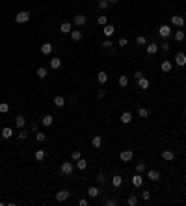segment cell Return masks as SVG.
<instances>
[{
	"instance_id": "6da1fadb",
	"label": "cell",
	"mask_w": 186,
	"mask_h": 206,
	"mask_svg": "<svg viewBox=\"0 0 186 206\" xmlns=\"http://www.w3.org/2000/svg\"><path fill=\"white\" fill-rule=\"evenodd\" d=\"M73 26H76V28H82V26H86L88 24V17L86 15H82V13H78V15H74L73 17Z\"/></svg>"
},
{
	"instance_id": "7a4b0ae2",
	"label": "cell",
	"mask_w": 186,
	"mask_h": 206,
	"mask_svg": "<svg viewBox=\"0 0 186 206\" xmlns=\"http://www.w3.org/2000/svg\"><path fill=\"white\" fill-rule=\"evenodd\" d=\"M30 21V11H19L17 15H15V22L17 24H24V22Z\"/></svg>"
},
{
	"instance_id": "3957f363",
	"label": "cell",
	"mask_w": 186,
	"mask_h": 206,
	"mask_svg": "<svg viewBox=\"0 0 186 206\" xmlns=\"http://www.w3.org/2000/svg\"><path fill=\"white\" fill-rule=\"evenodd\" d=\"M158 35H160V37H164V39H168L169 35H171V28H169L168 24H162L160 28H158Z\"/></svg>"
},
{
	"instance_id": "277c9868",
	"label": "cell",
	"mask_w": 186,
	"mask_h": 206,
	"mask_svg": "<svg viewBox=\"0 0 186 206\" xmlns=\"http://www.w3.org/2000/svg\"><path fill=\"white\" fill-rule=\"evenodd\" d=\"M132 156H134V152H132L130 149H125V150H121V154H119L121 162H130V160H132Z\"/></svg>"
},
{
	"instance_id": "5b68a950",
	"label": "cell",
	"mask_w": 186,
	"mask_h": 206,
	"mask_svg": "<svg viewBox=\"0 0 186 206\" xmlns=\"http://www.w3.org/2000/svg\"><path fill=\"white\" fill-rule=\"evenodd\" d=\"M171 24L177 26V28H183L184 26V17H181V15H173L171 17Z\"/></svg>"
},
{
	"instance_id": "8992f818",
	"label": "cell",
	"mask_w": 186,
	"mask_h": 206,
	"mask_svg": "<svg viewBox=\"0 0 186 206\" xmlns=\"http://www.w3.org/2000/svg\"><path fill=\"white\" fill-rule=\"evenodd\" d=\"M160 50V46L156 45V43H151V45H145V52L149 54V56H155V54Z\"/></svg>"
},
{
	"instance_id": "52a82bcc",
	"label": "cell",
	"mask_w": 186,
	"mask_h": 206,
	"mask_svg": "<svg viewBox=\"0 0 186 206\" xmlns=\"http://www.w3.org/2000/svg\"><path fill=\"white\" fill-rule=\"evenodd\" d=\"M69 195H71L69 189H62V191H58V193H56V201H58V203H63V201L69 199Z\"/></svg>"
},
{
	"instance_id": "ba28073f",
	"label": "cell",
	"mask_w": 186,
	"mask_h": 206,
	"mask_svg": "<svg viewBox=\"0 0 186 206\" xmlns=\"http://www.w3.org/2000/svg\"><path fill=\"white\" fill-rule=\"evenodd\" d=\"M62 173H63V175H71V173H73V164H71V162H63V164H62Z\"/></svg>"
},
{
	"instance_id": "9c48e42d",
	"label": "cell",
	"mask_w": 186,
	"mask_h": 206,
	"mask_svg": "<svg viewBox=\"0 0 186 206\" xmlns=\"http://www.w3.org/2000/svg\"><path fill=\"white\" fill-rule=\"evenodd\" d=\"M60 30H62V34H71V32H73V22H69V21L62 22Z\"/></svg>"
},
{
	"instance_id": "30bf717a",
	"label": "cell",
	"mask_w": 186,
	"mask_h": 206,
	"mask_svg": "<svg viewBox=\"0 0 186 206\" xmlns=\"http://www.w3.org/2000/svg\"><path fill=\"white\" fill-rule=\"evenodd\" d=\"M69 35H71V41H73V43L82 41V32H80V30H73Z\"/></svg>"
},
{
	"instance_id": "8fae6325",
	"label": "cell",
	"mask_w": 186,
	"mask_h": 206,
	"mask_svg": "<svg viewBox=\"0 0 186 206\" xmlns=\"http://www.w3.org/2000/svg\"><path fill=\"white\" fill-rule=\"evenodd\" d=\"M175 63H177V65H181V67H184L186 65V54L184 52H179L175 56Z\"/></svg>"
},
{
	"instance_id": "7c38bea8",
	"label": "cell",
	"mask_w": 186,
	"mask_h": 206,
	"mask_svg": "<svg viewBox=\"0 0 186 206\" xmlns=\"http://www.w3.org/2000/svg\"><path fill=\"white\" fill-rule=\"evenodd\" d=\"M141 184H143V178H141L140 173H136V175L132 176V186H134V188H140Z\"/></svg>"
},
{
	"instance_id": "4fadbf2b",
	"label": "cell",
	"mask_w": 186,
	"mask_h": 206,
	"mask_svg": "<svg viewBox=\"0 0 186 206\" xmlns=\"http://www.w3.org/2000/svg\"><path fill=\"white\" fill-rule=\"evenodd\" d=\"M162 158H164V160L166 162H173V160H175V154H173V150H164V152H162Z\"/></svg>"
},
{
	"instance_id": "5bb4252c",
	"label": "cell",
	"mask_w": 186,
	"mask_h": 206,
	"mask_svg": "<svg viewBox=\"0 0 186 206\" xmlns=\"http://www.w3.org/2000/svg\"><path fill=\"white\" fill-rule=\"evenodd\" d=\"M147 176H149V180H153V182H156V180H160V173L156 171V169H151V171L147 173Z\"/></svg>"
},
{
	"instance_id": "9a60e30c",
	"label": "cell",
	"mask_w": 186,
	"mask_h": 206,
	"mask_svg": "<svg viewBox=\"0 0 186 206\" xmlns=\"http://www.w3.org/2000/svg\"><path fill=\"white\" fill-rule=\"evenodd\" d=\"M130 121H132V113L130 112H123L121 113V123H123V125H129Z\"/></svg>"
},
{
	"instance_id": "2e32d148",
	"label": "cell",
	"mask_w": 186,
	"mask_h": 206,
	"mask_svg": "<svg viewBox=\"0 0 186 206\" xmlns=\"http://www.w3.org/2000/svg\"><path fill=\"white\" fill-rule=\"evenodd\" d=\"M102 32H104V35H106V37H112V35H114V32H116V28H114L112 24H106L104 28H102Z\"/></svg>"
},
{
	"instance_id": "e0dca14e",
	"label": "cell",
	"mask_w": 186,
	"mask_h": 206,
	"mask_svg": "<svg viewBox=\"0 0 186 206\" xmlns=\"http://www.w3.org/2000/svg\"><path fill=\"white\" fill-rule=\"evenodd\" d=\"M97 80L101 82V84H106V82H108V73H106V71H101V73L97 74Z\"/></svg>"
},
{
	"instance_id": "ac0fdd59",
	"label": "cell",
	"mask_w": 186,
	"mask_h": 206,
	"mask_svg": "<svg viewBox=\"0 0 186 206\" xmlns=\"http://www.w3.org/2000/svg\"><path fill=\"white\" fill-rule=\"evenodd\" d=\"M160 69L164 71V73H169V71L173 69V63L171 61H168V59H166V61H162V65H160Z\"/></svg>"
},
{
	"instance_id": "d6986e66",
	"label": "cell",
	"mask_w": 186,
	"mask_h": 206,
	"mask_svg": "<svg viewBox=\"0 0 186 206\" xmlns=\"http://www.w3.org/2000/svg\"><path fill=\"white\" fill-rule=\"evenodd\" d=\"M11 136H13V130H11L9 126H6V128H2V137H4V139H9Z\"/></svg>"
},
{
	"instance_id": "ffe728a7",
	"label": "cell",
	"mask_w": 186,
	"mask_h": 206,
	"mask_svg": "<svg viewBox=\"0 0 186 206\" xmlns=\"http://www.w3.org/2000/svg\"><path fill=\"white\" fill-rule=\"evenodd\" d=\"M138 88H140V89H147V88H149V80L141 76L140 80H138Z\"/></svg>"
},
{
	"instance_id": "44dd1931",
	"label": "cell",
	"mask_w": 186,
	"mask_h": 206,
	"mask_svg": "<svg viewBox=\"0 0 186 206\" xmlns=\"http://www.w3.org/2000/svg\"><path fill=\"white\" fill-rule=\"evenodd\" d=\"M15 125H17V128H24V125H26V119L22 117V115L15 117Z\"/></svg>"
},
{
	"instance_id": "7402d4cb",
	"label": "cell",
	"mask_w": 186,
	"mask_h": 206,
	"mask_svg": "<svg viewBox=\"0 0 186 206\" xmlns=\"http://www.w3.org/2000/svg\"><path fill=\"white\" fill-rule=\"evenodd\" d=\"M112 184L116 186V188H119V186L123 184V178H121V175H114V176H112Z\"/></svg>"
},
{
	"instance_id": "603a6c76",
	"label": "cell",
	"mask_w": 186,
	"mask_h": 206,
	"mask_svg": "<svg viewBox=\"0 0 186 206\" xmlns=\"http://www.w3.org/2000/svg\"><path fill=\"white\" fill-rule=\"evenodd\" d=\"M52 102H54V106H58V108H62V106L65 104V98L58 95V97H54V100H52Z\"/></svg>"
},
{
	"instance_id": "cb8c5ba5",
	"label": "cell",
	"mask_w": 186,
	"mask_h": 206,
	"mask_svg": "<svg viewBox=\"0 0 186 206\" xmlns=\"http://www.w3.org/2000/svg\"><path fill=\"white\" fill-rule=\"evenodd\" d=\"M35 74H37V78H41V80H43V78H47V74H49V73H47L45 67H39V69L35 71Z\"/></svg>"
},
{
	"instance_id": "d4e9b609",
	"label": "cell",
	"mask_w": 186,
	"mask_h": 206,
	"mask_svg": "<svg viewBox=\"0 0 186 206\" xmlns=\"http://www.w3.org/2000/svg\"><path fill=\"white\" fill-rule=\"evenodd\" d=\"M52 121H54V117H52V115L49 113V115H45V117H43L41 125H45V126H50V125H52Z\"/></svg>"
},
{
	"instance_id": "484cf974",
	"label": "cell",
	"mask_w": 186,
	"mask_h": 206,
	"mask_svg": "<svg viewBox=\"0 0 186 206\" xmlns=\"http://www.w3.org/2000/svg\"><path fill=\"white\" fill-rule=\"evenodd\" d=\"M91 145H93L95 149H99V147L102 145V137H101V136H95L93 139H91Z\"/></svg>"
},
{
	"instance_id": "4316f807",
	"label": "cell",
	"mask_w": 186,
	"mask_h": 206,
	"mask_svg": "<svg viewBox=\"0 0 186 206\" xmlns=\"http://www.w3.org/2000/svg\"><path fill=\"white\" fill-rule=\"evenodd\" d=\"M60 65H62V59L60 58H52V59H50V67H52V69H60Z\"/></svg>"
},
{
	"instance_id": "83f0119b",
	"label": "cell",
	"mask_w": 186,
	"mask_h": 206,
	"mask_svg": "<svg viewBox=\"0 0 186 206\" xmlns=\"http://www.w3.org/2000/svg\"><path fill=\"white\" fill-rule=\"evenodd\" d=\"M41 52H43V54H50V52H52V45H50V43L41 45Z\"/></svg>"
},
{
	"instance_id": "f1b7e54d",
	"label": "cell",
	"mask_w": 186,
	"mask_h": 206,
	"mask_svg": "<svg viewBox=\"0 0 186 206\" xmlns=\"http://www.w3.org/2000/svg\"><path fill=\"white\" fill-rule=\"evenodd\" d=\"M117 84H119L121 88H126V85H129V78H126L125 74H121V76H119V80H117Z\"/></svg>"
},
{
	"instance_id": "f546056e",
	"label": "cell",
	"mask_w": 186,
	"mask_h": 206,
	"mask_svg": "<svg viewBox=\"0 0 186 206\" xmlns=\"http://www.w3.org/2000/svg\"><path fill=\"white\" fill-rule=\"evenodd\" d=\"M184 37H186V34H184L183 30H177V32H175V41L181 43V41H184Z\"/></svg>"
},
{
	"instance_id": "4dcf8cb0",
	"label": "cell",
	"mask_w": 186,
	"mask_h": 206,
	"mask_svg": "<svg viewBox=\"0 0 186 206\" xmlns=\"http://www.w3.org/2000/svg\"><path fill=\"white\" fill-rule=\"evenodd\" d=\"M35 160H37V162H43V160H45V150H43V149L35 150Z\"/></svg>"
},
{
	"instance_id": "1f68e13d",
	"label": "cell",
	"mask_w": 186,
	"mask_h": 206,
	"mask_svg": "<svg viewBox=\"0 0 186 206\" xmlns=\"http://www.w3.org/2000/svg\"><path fill=\"white\" fill-rule=\"evenodd\" d=\"M88 195H89V197H93V199H95V197H99V188L91 186V188L88 189Z\"/></svg>"
},
{
	"instance_id": "d6a6232c",
	"label": "cell",
	"mask_w": 186,
	"mask_h": 206,
	"mask_svg": "<svg viewBox=\"0 0 186 206\" xmlns=\"http://www.w3.org/2000/svg\"><path fill=\"white\" fill-rule=\"evenodd\" d=\"M136 45L138 46H145V45H147V39H145L143 35H138V37H136Z\"/></svg>"
},
{
	"instance_id": "836d02e7",
	"label": "cell",
	"mask_w": 186,
	"mask_h": 206,
	"mask_svg": "<svg viewBox=\"0 0 186 206\" xmlns=\"http://www.w3.org/2000/svg\"><path fill=\"white\" fill-rule=\"evenodd\" d=\"M126 204H129V206H136L138 204V197L136 195H130L129 199H126Z\"/></svg>"
},
{
	"instance_id": "e575fe53",
	"label": "cell",
	"mask_w": 186,
	"mask_h": 206,
	"mask_svg": "<svg viewBox=\"0 0 186 206\" xmlns=\"http://www.w3.org/2000/svg\"><path fill=\"white\" fill-rule=\"evenodd\" d=\"M76 165H78V169H80V171H84V169L88 167V160H84V158H80Z\"/></svg>"
},
{
	"instance_id": "d590c367",
	"label": "cell",
	"mask_w": 186,
	"mask_h": 206,
	"mask_svg": "<svg viewBox=\"0 0 186 206\" xmlns=\"http://www.w3.org/2000/svg\"><path fill=\"white\" fill-rule=\"evenodd\" d=\"M160 50H162V52H166V54H168L169 50H171V45H169L168 41H164V43H162V45H160Z\"/></svg>"
},
{
	"instance_id": "8d00e7d4",
	"label": "cell",
	"mask_w": 186,
	"mask_h": 206,
	"mask_svg": "<svg viewBox=\"0 0 186 206\" xmlns=\"http://www.w3.org/2000/svg\"><path fill=\"white\" fill-rule=\"evenodd\" d=\"M28 136H30V132L26 128H19V137H21V139H26Z\"/></svg>"
},
{
	"instance_id": "74e56055",
	"label": "cell",
	"mask_w": 186,
	"mask_h": 206,
	"mask_svg": "<svg viewBox=\"0 0 186 206\" xmlns=\"http://www.w3.org/2000/svg\"><path fill=\"white\" fill-rule=\"evenodd\" d=\"M101 45H102V48H112V46H114V43H112V41H110V37H106V39H104V41H102V43H101Z\"/></svg>"
},
{
	"instance_id": "f35d334b",
	"label": "cell",
	"mask_w": 186,
	"mask_h": 206,
	"mask_svg": "<svg viewBox=\"0 0 186 206\" xmlns=\"http://www.w3.org/2000/svg\"><path fill=\"white\" fill-rule=\"evenodd\" d=\"M80 158H82V152H80V150H74V152L71 154V160H73V162H78Z\"/></svg>"
},
{
	"instance_id": "ab89813d",
	"label": "cell",
	"mask_w": 186,
	"mask_h": 206,
	"mask_svg": "<svg viewBox=\"0 0 186 206\" xmlns=\"http://www.w3.org/2000/svg\"><path fill=\"white\" fill-rule=\"evenodd\" d=\"M138 115H140L141 119H145V117L149 115V110H145V108H140V110H138Z\"/></svg>"
},
{
	"instance_id": "60d3db41",
	"label": "cell",
	"mask_w": 186,
	"mask_h": 206,
	"mask_svg": "<svg viewBox=\"0 0 186 206\" xmlns=\"http://www.w3.org/2000/svg\"><path fill=\"white\" fill-rule=\"evenodd\" d=\"M108 0H99V9H108Z\"/></svg>"
},
{
	"instance_id": "b9f144b4",
	"label": "cell",
	"mask_w": 186,
	"mask_h": 206,
	"mask_svg": "<svg viewBox=\"0 0 186 206\" xmlns=\"http://www.w3.org/2000/svg\"><path fill=\"white\" fill-rule=\"evenodd\" d=\"M97 182H99V184H106V175H104V173H99V175H97Z\"/></svg>"
},
{
	"instance_id": "7bdbcfd3",
	"label": "cell",
	"mask_w": 186,
	"mask_h": 206,
	"mask_svg": "<svg viewBox=\"0 0 186 206\" xmlns=\"http://www.w3.org/2000/svg\"><path fill=\"white\" fill-rule=\"evenodd\" d=\"M9 112V106L6 104V102H2V104H0V113H7Z\"/></svg>"
},
{
	"instance_id": "ee69618b",
	"label": "cell",
	"mask_w": 186,
	"mask_h": 206,
	"mask_svg": "<svg viewBox=\"0 0 186 206\" xmlns=\"http://www.w3.org/2000/svg\"><path fill=\"white\" fill-rule=\"evenodd\" d=\"M141 199L149 201V199H151V191H147V189H143V191H141Z\"/></svg>"
},
{
	"instance_id": "f6af8a7d",
	"label": "cell",
	"mask_w": 186,
	"mask_h": 206,
	"mask_svg": "<svg viewBox=\"0 0 186 206\" xmlns=\"http://www.w3.org/2000/svg\"><path fill=\"white\" fill-rule=\"evenodd\" d=\"M104 204H106V206H116V204H117V201H116V199H106V201H104Z\"/></svg>"
},
{
	"instance_id": "bcb514c9",
	"label": "cell",
	"mask_w": 186,
	"mask_h": 206,
	"mask_svg": "<svg viewBox=\"0 0 186 206\" xmlns=\"http://www.w3.org/2000/svg\"><path fill=\"white\" fill-rule=\"evenodd\" d=\"M106 22H108V19H106L104 15H101V17H99V24H101V26H106Z\"/></svg>"
},
{
	"instance_id": "7dc6e473",
	"label": "cell",
	"mask_w": 186,
	"mask_h": 206,
	"mask_svg": "<svg viewBox=\"0 0 186 206\" xmlns=\"http://www.w3.org/2000/svg\"><path fill=\"white\" fill-rule=\"evenodd\" d=\"M97 97L99 98H104L106 97V89H97Z\"/></svg>"
},
{
	"instance_id": "c3c4849f",
	"label": "cell",
	"mask_w": 186,
	"mask_h": 206,
	"mask_svg": "<svg viewBox=\"0 0 186 206\" xmlns=\"http://www.w3.org/2000/svg\"><path fill=\"white\" fill-rule=\"evenodd\" d=\"M126 43H129V41H126V37H119L117 45H119V46H126Z\"/></svg>"
},
{
	"instance_id": "681fc988",
	"label": "cell",
	"mask_w": 186,
	"mask_h": 206,
	"mask_svg": "<svg viewBox=\"0 0 186 206\" xmlns=\"http://www.w3.org/2000/svg\"><path fill=\"white\" fill-rule=\"evenodd\" d=\"M35 139H37V141H45V139H47V136H45V134H41V132H37Z\"/></svg>"
},
{
	"instance_id": "f907efd6",
	"label": "cell",
	"mask_w": 186,
	"mask_h": 206,
	"mask_svg": "<svg viewBox=\"0 0 186 206\" xmlns=\"http://www.w3.org/2000/svg\"><path fill=\"white\" fill-rule=\"evenodd\" d=\"M136 171H138V173L145 171V164H136Z\"/></svg>"
},
{
	"instance_id": "816d5d0a",
	"label": "cell",
	"mask_w": 186,
	"mask_h": 206,
	"mask_svg": "<svg viewBox=\"0 0 186 206\" xmlns=\"http://www.w3.org/2000/svg\"><path fill=\"white\" fill-rule=\"evenodd\" d=\"M141 76H143V73H141V71H136V73H134V78H136V82L140 80Z\"/></svg>"
},
{
	"instance_id": "f5cc1de1",
	"label": "cell",
	"mask_w": 186,
	"mask_h": 206,
	"mask_svg": "<svg viewBox=\"0 0 186 206\" xmlns=\"http://www.w3.org/2000/svg\"><path fill=\"white\" fill-rule=\"evenodd\" d=\"M30 128H32V132H35V130L39 128V123H35V121H34V123L30 125Z\"/></svg>"
},
{
	"instance_id": "db71d44e",
	"label": "cell",
	"mask_w": 186,
	"mask_h": 206,
	"mask_svg": "<svg viewBox=\"0 0 186 206\" xmlns=\"http://www.w3.org/2000/svg\"><path fill=\"white\" fill-rule=\"evenodd\" d=\"M78 204H80V206H88V201H86V199H80V201H78Z\"/></svg>"
},
{
	"instance_id": "11a10c76",
	"label": "cell",
	"mask_w": 186,
	"mask_h": 206,
	"mask_svg": "<svg viewBox=\"0 0 186 206\" xmlns=\"http://www.w3.org/2000/svg\"><path fill=\"white\" fill-rule=\"evenodd\" d=\"M110 4H119V0H108Z\"/></svg>"
},
{
	"instance_id": "9f6ffc18",
	"label": "cell",
	"mask_w": 186,
	"mask_h": 206,
	"mask_svg": "<svg viewBox=\"0 0 186 206\" xmlns=\"http://www.w3.org/2000/svg\"><path fill=\"white\" fill-rule=\"evenodd\" d=\"M184 113H186V110H184Z\"/></svg>"
}]
</instances>
